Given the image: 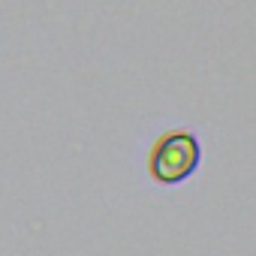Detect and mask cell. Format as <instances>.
I'll use <instances>...</instances> for the list:
<instances>
[{
    "label": "cell",
    "instance_id": "6da1fadb",
    "mask_svg": "<svg viewBox=\"0 0 256 256\" xmlns=\"http://www.w3.org/2000/svg\"><path fill=\"white\" fill-rule=\"evenodd\" d=\"M199 166V142L193 133H169L154 145L151 175L160 184H181Z\"/></svg>",
    "mask_w": 256,
    "mask_h": 256
}]
</instances>
